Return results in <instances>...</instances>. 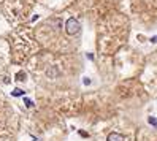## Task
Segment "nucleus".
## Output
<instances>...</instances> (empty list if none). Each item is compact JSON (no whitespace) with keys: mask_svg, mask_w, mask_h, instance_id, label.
<instances>
[{"mask_svg":"<svg viewBox=\"0 0 157 141\" xmlns=\"http://www.w3.org/2000/svg\"><path fill=\"white\" fill-rule=\"evenodd\" d=\"M79 30V25H78V22L75 21V19H68V22H67V32L68 33H76Z\"/></svg>","mask_w":157,"mask_h":141,"instance_id":"obj_1","label":"nucleus"},{"mask_svg":"<svg viewBox=\"0 0 157 141\" xmlns=\"http://www.w3.org/2000/svg\"><path fill=\"white\" fill-rule=\"evenodd\" d=\"M106 141H124V138L119 133H116V131H113V133H109L106 136Z\"/></svg>","mask_w":157,"mask_h":141,"instance_id":"obj_2","label":"nucleus"}]
</instances>
